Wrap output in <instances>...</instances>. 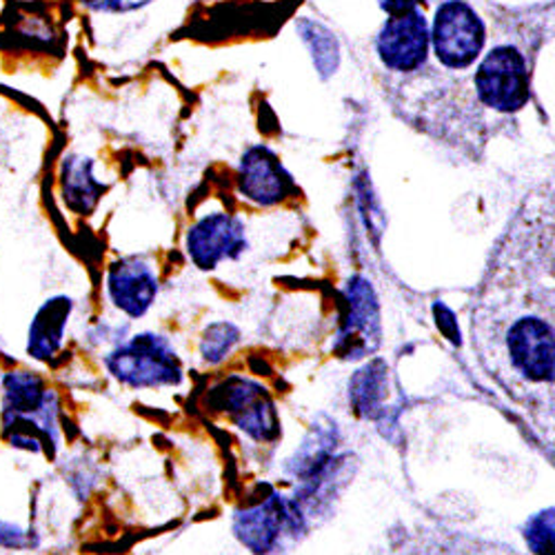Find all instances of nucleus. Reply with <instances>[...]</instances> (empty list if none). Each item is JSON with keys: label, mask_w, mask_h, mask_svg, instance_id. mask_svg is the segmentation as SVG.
<instances>
[{"label": "nucleus", "mask_w": 555, "mask_h": 555, "mask_svg": "<svg viewBox=\"0 0 555 555\" xmlns=\"http://www.w3.org/2000/svg\"><path fill=\"white\" fill-rule=\"evenodd\" d=\"M380 345V309L376 294L362 278L347 285V313L336 343V353L345 360L364 358Z\"/></svg>", "instance_id": "obj_7"}, {"label": "nucleus", "mask_w": 555, "mask_h": 555, "mask_svg": "<svg viewBox=\"0 0 555 555\" xmlns=\"http://www.w3.org/2000/svg\"><path fill=\"white\" fill-rule=\"evenodd\" d=\"M380 63L396 74H413L425 67L431 54V29L423 12L389 16L376 36Z\"/></svg>", "instance_id": "obj_6"}, {"label": "nucleus", "mask_w": 555, "mask_h": 555, "mask_svg": "<svg viewBox=\"0 0 555 555\" xmlns=\"http://www.w3.org/2000/svg\"><path fill=\"white\" fill-rule=\"evenodd\" d=\"M305 529V514L296 500L269 495L264 502L236 516L234 531L256 555H278Z\"/></svg>", "instance_id": "obj_5"}, {"label": "nucleus", "mask_w": 555, "mask_h": 555, "mask_svg": "<svg viewBox=\"0 0 555 555\" xmlns=\"http://www.w3.org/2000/svg\"><path fill=\"white\" fill-rule=\"evenodd\" d=\"M387 387H389V369L383 360L366 364L353 376L349 398L353 402V409L362 415V418L376 421L383 413Z\"/></svg>", "instance_id": "obj_15"}, {"label": "nucleus", "mask_w": 555, "mask_h": 555, "mask_svg": "<svg viewBox=\"0 0 555 555\" xmlns=\"http://www.w3.org/2000/svg\"><path fill=\"white\" fill-rule=\"evenodd\" d=\"M421 3H425V0H378L380 10L389 16H398V14H406V12L418 10Z\"/></svg>", "instance_id": "obj_21"}, {"label": "nucleus", "mask_w": 555, "mask_h": 555, "mask_svg": "<svg viewBox=\"0 0 555 555\" xmlns=\"http://www.w3.org/2000/svg\"><path fill=\"white\" fill-rule=\"evenodd\" d=\"M72 311L74 302L67 296H54L36 309L29 322L25 345V351L31 360L50 362L61 351Z\"/></svg>", "instance_id": "obj_13"}, {"label": "nucleus", "mask_w": 555, "mask_h": 555, "mask_svg": "<svg viewBox=\"0 0 555 555\" xmlns=\"http://www.w3.org/2000/svg\"><path fill=\"white\" fill-rule=\"evenodd\" d=\"M61 192L65 205L76 214H89L105 188L94 178V163L85 156H67L61 167Z\"/></svg>", "instance_id": "obj_14"}, {"label": "nucleus", "mask_w": 555, "mask_h": 555, "mask_svg": "<svg viewBox=\"0 0 555 555\" xmlns=\"http://www.w3.org/2000/svg\"><path fill=\"white\" fill-rule=\"evenodd\" d=\"M218 406L254 440H275L281 434L275 406L271 398L251 380L231 378L220 389H216Z\"/></svg>", "instance_id": "obj_8"}, {"label": "nucleus", "mask_w": 555, "mask_h": 555, "mask_svg": "<svg viewBox=\"0 0 555 555\" xmlns=\"http://www.w3.org/2000/svg\"><path fill=\"white\" fill-rule=\"evenodd\" d=\"M247 247L245 224L231 214H209L188 234V254L196 267L209 271L222 260L238 258Z\"/></svg>", "instance_id": "obj_9"}, {"label": "nucleus", "mask_w": 555, "mask_h": 555, "mask_svg": "<svg viewBox=\"0 0 555 555\" xmlns=\"http://www.w3.org/2000/svg\"><path fill=\"white\" fill-rule=\"evenodd\" d=\"M0 546L10 551H27L36 546L31 529H23L10 520H0Z\"/></svg>", "instance_id": "obj_19"}, {"label": "nucleus", "mask_w": 555, "mask_h": 555, "mask_svg": "<svg viewBox=\"0 0 555 555\" xmlns=\"http://www.w3.org/2000/svg\"><path fill=\"white\" fill-rule=\"evenodd\" d=\"M107 294L129 318H141L158 294L156 271L141 258H122L107 271Z\"/></svg>", "instance_id": "obj_11"}, {"label": "nucleus", "mask_w": 555, "mask_h": 555, "mask_svg": "<svg viewBox=\"0 0 555 555\" xmlns=\"http://www.w3.org/2000/svg\"><path fill=\"white\" fill-rule=\"evenodd\" d=\"M3 387V413L23 415L48 425H56V398L42 376L27 369H14L0 380Z\"/></svg>", "instance_id": "obj_12"}, {"label": "nucleus", "mask_w": 555, "mask_h": 555, "mask_svg": "<svg viewBox=\"0 0 555 555\" xmlns=\"http://www.w3.org/2000/svg\"><path fill=\"white\" fill-rule=\"evenodd\" d=\"M300 34H302V40L309 44L315 69L320 72V76L330 78L332 74H336L338 63H340V50H338V40L334 38V34L313 21H302Z\"/></svg>", "instance_id": "obj_16"}, {"label": "nucleus", "mask_w": 555, "mask_h": 555, "mask_svg": "<svg viewBox=\"0 0 555 555\" xmlns=\"http://www.w3.org/2000/svg\"><path fill=\"white\" fill-rule=\"evenodd\" d=\"M429 29L434 56L442 67L462 72L480 61L487 44V25L467 0H444Z\"/></svg>", "instance_id": "obj_3"}, {"label": "nucleus", "mask_w": 555, "mask_h": 555, "mask_svg": "<svg viewBox=\"0 0 555 555\" xmlns=\"http://www.w3.org/2000/svg\"><path fill=\"white\" fill-rule=\"evenodd\" d=\"M525 538L535 555H553V508L529 520Z\"/></svg>", "instance_id": "obj_18"}, {"label": "nucleus", "mask_w": 555, "mask_h": 555, "mask_svg": "<svg viewBox=\"0 0 555 555\" xmlns=\"http://www.w3.org/2000/svg\"><path fill=\"white\" fill-rule=\"evenodd\" d=\"M502 362L516 380L553 391V322L542 313H518L506 322L502 336Z\"/></svg>", "instance_id": "obj_1"}, {"label": "nucleus", "mask_w": 555, "mask_h": 555, "mask_svg": "<svg viewBox=\"0 0 555 555\" xmlns=\"http://www.w3.org/2000/svg\"><path fill=\"white\" fill-rule=\"evenodd\" d=\"M105 364L109 374L127 387H165L178 385L182 378L180 360L176 358L169 343L154 334H141L116 347Z\"/></svg>", "instance_id": "obj_4"}, {"label": "nucleus", "mask_w": 555, "mask_h": 555, "mask_svg": "<svg viewBox=\"0 0 555 555\" xmlns=\"http://www.w3.org/2000/svg\"><path fill=\"white\" fill-rule=\"evenodd\" d=\"M80 3L91 10V12H101V14H127L143 10L154 0H80Z\"/></svg>", "instance_id": "obj_20"}, {"label": "nucleus", "mask_w": 555, "mask_h": 555, "mask_svg": "<svg viewBox=\"0 0 555 555\" xmlns=\"http://www.w3.org/2000/svg\"><path fill=\"white\" fill-rule=\"evenodd\" d=\"M478 101L498 114H518L531 99V72L516 44H495L474 76Z\"/></svg>", "instance_id": "obj_2"}, {"label": "nucleus", "mask_w": 555, "mask_h": 555, "mask_svg": "<svg viewBox=\"0 0 555 555\" xmlns=\"http://www.w3.org/2000/svg\"><path fill=\"white\" fill-rule=\"evenodd\" d=\"M236 343H238V330L234 325H229V322H216V325H211L205 332V338L201 345L203 358L216 364L231 351V347Z\"/></svg>", "instance_id": "obj_17"}, {"label": "nucleus", "mask_w": 555, "mask_h": 555, "mask_svg": "<svg viewBox=\"0 0 555 555\" xmlns=\"http://www.w3.org/2000/svg\"><path fill=\"white\" fill-rule=\"evenodd\" d=\"M238 190L243 198L254 205L271 207L285 201L294 190L292 176L285 171L278 156L262 145L245 152L238 171Z\"/></svg>", "instance_id": "obj_10"}]
</instances>
